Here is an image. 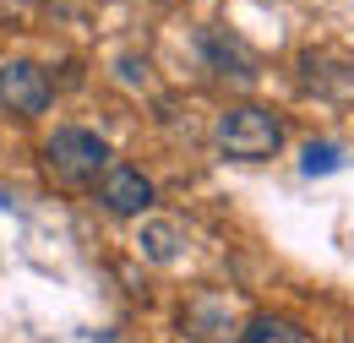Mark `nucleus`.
<instances>
[{"label":"nucleus","instance_id":"obj_1","mask_svg":"<svg viewBox=\"0 0 354 343\" xmlns=\"http://www.w3.org/2000/svg\"><path fill=\"white\" fill-rule=\"evenodd\" d=\"M44 164L55 180H66V185H98L104 174H109V142L98 136V131H55L44 142Z\"/></svg>","mask_w":354,"mask_h":343},{"label":"nucleus","instance_id":"obj_2","mask_svg":"<svg viewBox=\"0 0 354 343\" xmlns=\"http://www.w3.org/2000/svg\"><path fill=\"white\" fill-rule=\"evenodd\" d=\"M213 142H218L229 158H240V164H262L278 153V142H283V126L257 109V104H240V109H223L218 126H213Z\"/></svg>","mask_w":354,"mask_h":343},{"label":"nucleus","instance_id":"obj_3","mask_svg":"<svg viewBox=\"0 0 354 343\" xmlns=\"http://www.w3.org/2000/svg\"><path fill=\"white\" fill-rule=\"evenodd\" d=\"M49 98H55V87L33 60H6L0 66V104L11 115H44Z\"/></svg>","mask_w":354,"mask_h":343},{"label":"nucleus","instance_id":"obj_4","mask_svg":"<svg viewBox=\"0 0 354 343\" xmlns=\"http://www.w3.org/2000/svg\"><path fill=\"white\" fill-rule=\"evenodd\" d=\"M98 202L115 218H136L153 207V180L142 169H131V164H109V174L98 180Z\"/></svg>","mask_w":354,"mask_h":343},{"label":"nucleus","instance_id":"obj_5","mask_svg":"<svg viewBox=\"0 0 354 343\" xmlns=\"http://www.w3.org/2000/svg\"><path fill=\"white\" fill-rule=\"evenodd\" d=\"M245 343H306V333L295 322H283V316H251Z\"/></svg>","mask_w":354,"mask_h":343},{"label":"nucleus","instance_id":"obj_6","mask_svg":"<svg viewBox=\"0 0 354 343\" xmlns=\"http://www.w3.org/2000/svg\"><path fill=\"white\" fill-rule=\"evenodd\" d=\"M300 169H306V174H333V169H338V147H333V142H310Z\"/></svg>","mask_w":354,"mask_h":343},{"label":"nucleus","instance_id":"obj_7","mask_svg":"<svg viewBox=\"0 0 354 343\" xmlns=\"http://www.w3.org/2000/svg\"><path fill=\"white\" fill-rule=\"evenodd\" d=\"M142 245H147V257H153V261H169V257H175V229H169V223H153V229L142 234Z\"/></svg>","mask_w":354,"mask_h":343},{"label":"nucleus","instance_id":"obj_8","mask_svg":"<svg viewBox=\"0 0 354 343\" xmlns=\"http://www.w3.org/2000/svg\"><path fill=\"white\" fill-rule=\"evenodd\" d=\"M349 343H354V338H349Z\"/></svg>","mask_w":354,"mask_h":343}]
</instances>
